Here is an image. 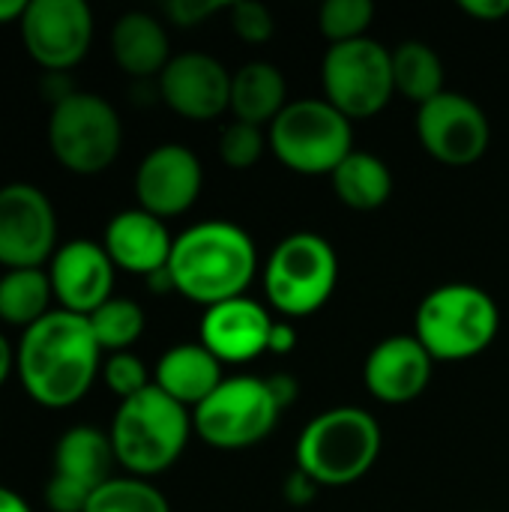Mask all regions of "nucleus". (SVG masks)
<instances>
[{
  "label": "nucleus",
  "instance_id": "2f4dec72",
  "mask_svg": "<svg viewBox=\"0 0 509 512\" xmlns=\"http://www.w3.org/2000/svg\"><path fill=\"white\" fill-rule=\"evenodd\" d=\"M228 15H231V30L252 45L267 42L276 30L273 12L258 0H234L228 3Z\"/></svg>",
  "mask_w": 509,
  "mask_h": 512
},
{
  "label": "nucleus",
  "instance_id": "a211bd4d",
  "mask_svg": "<svg viewBox=\"0 0 509 512\" xmlns=\"http://www.w3.org/2000/svg\"><path fill=\"white\" fill-rule=\"evenodd\" d=\"M432 366L435 360L417 336H387L369 351L363 363V381L378 402L405 405L429 387Z\"/></svg>",
  "mask_w": 509,
  "mask_h": 512
},
{
  "label": "nucleus",
  "instance_id": "0eeeda50",
  "mask_svg": "<svg viewBox=\"0 0 509 512\" xmlns=\"http://www.w3.org/2000/svg\"><path fill=\"white\" fill-rule=\"evenodd\" d=\"M339 255L315 231H294L276 243L264 267V291L276 312L288 318L315 315L336 291Z\"/></svg>",
  "mask_w": 509,
  "mask_h": 512
},
{
  "label": "nucleus",
  "instance_id": "5701e85b",
  "mask_svg": "<svg viewBox=\"0 0 509 512\" xmlns=\"http://www.w3.org/2000/svg\"><path fill=\"white\" fill-rule=\"evenodd\" d=\"M288 105V84L279 66L249 60L231 72V114L252 126H270Z\"/></svg>",
  "mask_w": 509,
  "mask_h": 512
},
{
  "label": "nucleus",
  "instance_id": "ddd939ff",
  "mask_svg": "<svg viewBox=\"0 0 509 512\" xmlns=\"http://www.w3.org/2000/svg\"><path fill=\"white\" fill-rule=\"evenodd\" d=\"M417 138L435 162L465 168L486 156L492 126L471 96L444 90L417 108Z\"/></svg>",
  "mask_w": 509,
  "mask_h": 512
},
{
  "label": "nucleus",
  "instance_id": "393cba45",
  "mask_svg": "<svg viewBox=\"0 0 509 512\" xmlns=\"http://www.w3.org/2000/svg\"><path fill=\"white\" fill-rule=\"evenodd\" d=\"M51 279L42 267L3 270L0 276V321L9 327H33L51 312Z\"/></svg>",
  "mask_w": 509,
  "mask_h": 512
},
{
  "label": "nucleus",
  "instance_id": "2eb2a0df",
  "mask_svg": "<svg viewBox=\"0 0 509 512\" xmlns=\"http://www.w3.org/2000/svg\"><path fill=\"white\" fill-rule=\"evenodd\" d=\"M159 99L186 120H216L231 108V72L204 51H183L156 78Z\"/></svg>",
  "mask_w": 509,
  "mask_h": 512
},
{
  "label": "nucleus",
  "instance_id": "c85d7f7f",
  "mask_svg": "<svg viewBox=\"0 0 509 512\" xmlns=\"http://www.w3.org/2000/svg\"><path fill=\"white\" fill-rule=\"evenodd\" d=\"M375 6L372 0H327L318 9V30L330 45L363 39L372 27Z\"/></svg>",
  "mask_w": 509,
  "mask_h": 512
},
{
  "label": "nucleus",
  "instance_id": "7c9ffc66",
  "mask_svg": "<svg viewBox=\"0 0 509 512\" xmlns=\"http://www.w3.org/2000/svg\"><path fill=\"white\" fill-rule=\"evenodd\" d=\"M102 381L105 387L120 399H132L138 393H144L153 381H150V372L147 366L141 363V357H135L132 351H120V354H111L108 360H102Z\"/></svg>",
  "mask_w": 509,
  "mask_h": 512
},
{
  "label": "nucleus",
  "instance_id": "20e7f679",
  "mask_svg": "<svg viewBox=\"0 0 509 512\" xmlns=\"http://www.w3.org/2000/svg\"><path fill=\"white\" fill-rule=\"evenodd\" d=\"M192 432V411L165 396L156 384L120 402L108 429L117 465L141 480L168 471L183 456Z\"/></svg>",
  "mask_w": 509,
  "mask_h": 512
},
{
  "label": "nucleus",
  "instance_id": "79ce46f5",
  "mask_svg": "<svg viewBox=\"0 0 509 512\" xmlns=\"http://www.w3.org/2000/svg\"><path fill=\"white\" fill-rule=\"evenodd\" d=\"M24 9H27V0H0V24L21 21Z\"/></svg>",
  "mask_w": 509,
  "mask_h": 512
},
{
  "label": "nucleus",
  "instance_id": "6ab92c4d",
  "mask_svg": "<svg viewBox=\"0 0 509 512\" xmlns=\"http://www.w3.org/2000/svg\"><path fill=\"white\" fill-rule=\"evenodd\" d=\"M273 330L270 312L252 297L216 303L201 318V345L219 363H249L267 351Z\"/></svg>",
  "mask_w": 509,
  "mask_h": 512
},
{
  "label": "nucleus",
  "instance_id": "a19ab883",
  "mask_svg": "<svg viewBox=\"0 0 509 512\" xmlns=\"http://www.w3.org/2000/svg\"><path fill=\"white\" fill-rule=\"evenodd\" d=\"M147 285H150V291H153V294H168V291H174L171 270H168V267H162V270L150 273V276H147Z\"/></svg>",
  "mask_w": 509,
  "mask_h": 512
},
{
  "label": "nucleus",
  "instance_id": "c9c22d12",
  "mask_svg": "<svg viewBox=\"0 0 509 512\" xmlns=\"http://www.w3.org/2000/svg\"><path fill=\"white\" fill-rule=\"evenodd\" d=\"M39 90H42V96L51 102V108L57 105V102H63L66 96H72L78 87L72 84V78L66 75V72H45L42 75V81H39Z\"/></svg>",
  "mask_w": 509,
  "mask_h": 512
},
{
  "label": "nucleus",
  "instance_id": "c756f323",
  "mask_svg": "<svg viewBox=\"0 0 509 512\" xmlns=\"http://www.w3.org/2000/svg\"><path fill=\"white\" fill-rule=\"evenodd\" d=\"M264 147H267L264 129L243 123V120H231L219 135V159L231 171H249L252 165H258V159L264 156Z\"/></svg>",
  "mask_w": 509,
  "mask_h": 512
},
{
  "label": "nucleus",
  "instance_id": "39448f33",
  "mask_svg": "<svg viewBox=\"0 0 509 512\" xmlns=\"http://www.w3.org/2000/svg\"><path fill=\"white\" fill-rule=\"evenodd\" d=\"M501 330L492 294L471 282H450L429 291L414 318V336L432 360L456 363L483 354Z\"/></svg>",
  "mask_w": 509,
  "mask_h": 512
},
{
  "label": "nucleus",
  "instance_id": "a878e982",
  "mask_svg": "<svg viewBox=\"0 0 509 512\" xmlns=\"http://www.w3.org/2000/svg\"><path fill=\"white\" fill-rule=\"evenodd\" d=\"M393 51V87L399 96L426 105L444 93V63L438 51L423 39H405Z\"/></svg>",
  "mask_w": 509,
  "mask_h": 512
},
{
  "label": "nucleus",
  "instance_id": "7ed1b4c3",
  "mask_svg": "<svg viewBox=\"0 0 509 512\" xmlns=\"http://www.w3.org/2000/svg\"><path fill=\"white\" fill-rule=\"evenodd\" d=\"M378 420L354 405L327 408L297 438V465L318 489H342L363 480L381 456Z\"/></svg>",
  "mask_w": 509,
  "mask_h": 512
},
{
  "label": "nucleus",
  "instance_id": "dca6fc26",
  "mask_svg": "<svg viewBox=\"0 0 509 512\" xmlns=\"http://www.w3.org/2000/svg\"><path fill=\"white\" fill-rule=\"evenodd\" d=\"M204 186V168L195 150L186 144H159L135 168V198L138 207L171 219L195 207Z\"/></svg>",
  "mask_w": 509,
  "mask_h": 512
},
{
  "label": "nucleus",
  "instance_id": "bb28decb",
  "mask_svg": "<svg viewBox=\"0 0 509 512\" xmlns=\"http://www.w3.org/2000/svg\"><path fill=\"white\" fill-rule=\"evenodd\" d=\"M87 321H90V330H93L99 348L111 351V354L129 351L147 327L144 309L129 297H111L93 315H87Z\"/></svg>",
  "mask_w": 509,
  "mask_h": 512
},
{
  "label": "nucleus",
  "instance_id": "e433bc0d",
  "mask_svg": "<svg viewBox=\"0 0 509 512\" xmlns=\"http://www.w3.org/2000/svg\"><path fill=\"white\" fill-rule=\"evenodd\" d=\"M267 384H270V393H273V399L279 402L282 411L297 399V378L294 375L276 372V375H267Z\"/></svg>",
  "mask_w": 509,
  "mask_h": 512
},
{
  "label": "nucleus",
  "instance_id": "f3484780",
  "mask_svg": "<svg viewBox=\"0 0 509 512\" xmlns=\"http://www.w3.org/2000/svg\"><path fill=\"white\" fill-rule=\"evenodd\" d=\"M114 261L96 240H69L57 246L48 261V279L60 309L75 315H93L114 294Z\"/></svg>",
  "mask_w": 509,
  "mask_h": 512
},
{
  "label": "nucleus",
  "instance_id": "58836bf2",
  "mask_svg": "<svg viewBox=\"0 0 509 512\" xmlns=\"http://www.w3.org/2000/svg\"><path fill=\"white\" fill-rule=\"evenodd\" d=\"M0 512H33V510H30V504H27L18 492H12V489L0 486Z\"/></svg>",
  "mask_w": 509,
  "mask_h": 512
},
{
  "label": "nucleus",
  "instance_id": "72a5a7b5",
  "mask_svg": "<svg viewBox=\"0 0 509 512\" xmlns=\"http://www.w3.org/2000/svg\"><path fill=\"white\" fill-rule=\"evenodd\" d=\"M315 495H318L315 480L306 477L300 468H294V471L285 477V483H282V498H285V504H291V507H309V504L315 501Z\"/></svg>",
  "mask_w": 509,
  "mask_h": 512
},
{
  "label": "nucleus",
  "instance_id": "cd10ccee",
  "mask_svg": "<svg viewBox=\"0 0 509 512\" xmlns=\"http://www.w3.org/2000/svg\"><path fill=\"white\" fill-rule=\"evenodd\" d=\"M84 512H171L168 498L141 477H111L93 492Z\"/></svg>",
  "mask_w": 509,
  "mask_h": 512
},
{
  "label": "nucleus",
  "instance_id": "b1692460",
  "mask_svg": "<svg viewBox=\"0 0 509 512\" xmlns=\"http://www.w3.org/2000/svg\"><path fill=\"white\" fill-rule=\"evenodd\" d=\"M336 198L351 210H378L393 195V171L390 165L366 150H354L333 174H330Z\"/></svg>",
  "mask_w": 509,
  "mask_h": 512
},
{
  "label": "nucleus",
  "instance_id": "f03ea898",
  "mask_svg": "<svg viewBox=\"0 0 509 512\" xmlns=\"http://www.w3.org/2000/svg\"><path fill=\"white\" fill-rule=\"evenodd\" d=\"M168 270L177 294L210 309L216 303L246 297L258 270V249L240 225L207 219L174 237Z\"/></svg>",
  "mask_w": 509,
  "mask_h": 512
},
{
  "label": "nucleus",
  "instance_id": "9d476101",
  "mask_svg": "<svg viewBox=\"0 0 509 512\" xmlns=\"http://www.w3.org/2000/svg\"><path fill=\"white\" fill-rule=\"evenodd\" d=\"M321 84L324 99L348 120L375 117L396 93L393 51L372 36L330 45L321 63Z\"/></svg>",
  "mask_w": 509,
  "mask_h": 512
},
{
  "label": "nucleus",
  "instance_id": "473e14b6",
  "mask_svg": "<svg viewBox=\"0 0 509 512\" xmlns=\"http://www.w3.org/2000/svg\"><path fill=\"white\" fill-rule=\"evenodd\" d=\"M219 9H225V3L219 0H168L165 3V15L177 27H198Z\"/></svg>",
  "mask_w": 509,
  "mask_h": 512
},
{
  "label": "nucleus",
  "instance_id": "412c9836",
  "mask_svg": "<svg viewBox=\"0 0 509 512\" xmlns=\"http://www.w3.org/2000/svg\"><path fill=\"white\" fill-rule=\"evenodd\" d=\"M111 54H114V63L135 81L159 78L168 60L174 57L165 24L156 15L141 12V9L123 12L114 21Z\"/></svg>",
  "mask_w": 509,
  "mask_h": 512
},
{
  "label": "nucleus",
  "instance_id": "f704fd0d",
  "mask_svg": "<svg viewBox=\"0 0 509 512\" xmlns=\"http://www.w3.org/2000/svg\"><path fill=\"white\" fill-rule=\"evenodd\" d=\"M459 9L477 21H501L509 15V0H462Z\"/></svg>",
  "mask_w": 509,
  "mask_h": 512
},
{
  "label": "nucleus",
  "instance_id": "aec40b11",
  "mask_svg": "<svg viewBox=\"0 0 509 512\" xmlns=\"http://www.w3.org/2000/svg\"><path fill=\"white\" fill-rule=\"evenodd\" d=\"M102 246L117 270L147 279L150 273L168 267L174 237H171L165 219H159L141 207H129L108 219Z\"/></svg>",
  "mask_w": 509,
  "mask_h": 512
},
{
  "label": "nucleus",
  "instance_id": "1a4fd4ad",
  "mask_svg": "<svg viewBox=\"0 0 509 512\" xmlns=\"http://www.w3.org/2000/svg\"><path fill=\"white\" fill-rule=\"evenodd\" d=\"M282 417L267 378L234 375L225 378L195 411V435L216 450H246L273 435Z\"/></svg>",
  "mask_w": 509,
  "mask_h": 512
},
{
  "label": "nucleus",
  "instance_id": "6e6552de",
  "mask_svg": "<svg viewBox=\"0 0 509 512\" xmlns=\"http://www.w3.org/2000/svg\"><path fill=\"white\" fill-rule=\"evenodd\" d=\"M48 147L66 171L81 177L102 174L123 147V123L117 108L99 93L75 90L51 108Z\"/></svg>",
  "mask_w": 509,
  "mask_h": 512
},
{
  "label": "nucleus",
  "instance_id": "4468645a",
  "mask_svg": "<svg viewBox=\"0 0 509 512\" xmlns=\"http://www.w3.org/2000/svg\"><path fill=\"white\" fill-rule=\"evenodd\" d=\"M57 252V210L33 183L0 186V267H42Z\"/></svg>",
  "mask_w": 509,
  "mask_h": 512
},
{
  "label": "nucleus",
  "instance_id": "f8f14e48",
  "mask_svg": "<svg viewBox=\"0 0 509 512\" xmlns=\"http://www.w3.org/2000/svg\"><path fill=\"white\" fill-rule=\"evenodd\" d=\"M24 51L45 72H69L93 42V12L84 0H27L18 21Z\"/></svg>",
  "mask_w": 509,
  "mask_h": 512
},
{
  "label": "nucleus",
  "instance_id": "ea45409f",
  "mask_svg": "<svg viewBox=\"0 0 509 512\" xmlns=\"http://www.w3.org/2000/svg\"><path fill=\"white\" fill-rule=\"evenodd\" d=\"M12 369H15V351H12L9 339L0 333V387L6 384V378L12 375Z\"/></svg>",
  "mask_w": 509,
  "mask_h": 512
},
{
  "label": "nucleus",
  "instance_id": "4c0bfd02",
  "mask_svg": "<svg viewBox=\"0 0 509 512\" xmlns=\"http://www.w3.org/2000/svg\"><path fill=\"white\" fill-rule=\"evenodd\" d=\"M297 345V333L288 321H273V330H270V342H267V351L270 354H288L294 351Z\"/></svg>",
  "mask_w": 509,
  "mask_h": 512
},
{
  "label": "nucleus",
  "instance_id": "4be33fe9",
  "mask_svg": "<svg viewBox=\"0 0 509 512\" xmlns=\"http://www.w3.org/2000/svg\"><path fill=\"white\" fill-rule=\"evenodd\" d=\"M222 381V363L201 342L168 348L153 369V384L189 411H195Z\"/></svg>",
  "mask_w": 509,
  "mask_h": 512
},
{
  "label": "nucleus",
  "instance_id": "423d86ee",
  "mask_svg": "<svg viewBox=\"0 0 509 512\" xmlns=\"http://www.w3.org/2000/svg\"><path fill=\"white\" fill-rule=\"evenodd\" d=\"M267 144L294 174L330 177L354 153V129L327 99H291L270 123Z\"/></svg>",
  "mask_w": 509,
  "mask_h": 512
},
{
  "label": "nucleus",
  "instance_id": "f257e3e1",
  "mask_svg": "<svg viewBox=\"0 0 509 512\" xmlns=\"http://www.w3.org/2000/svg\"><path fill=\"white\" fill-rule=\"evenodd\" d=\"M15 372L24 393L42 408L81 402L102 372V348L84 315L54 309L27 327L15 348Z\"/></svg>",
  "mask_w": 509,
  "mask_h": 512
},
{
  "label": "nucleus",
  "instance_id": "9b49d317",
  "mask_svg": "<svg viewBox=\"0 0 509 512\" xmlns=\"http://www.w3.org/2000/svg\"><path fill=\"white\" fill-rule=\"evenodd\" d=\"M111 435L99 426H72L54 444L45 507L51 512H84L96 489L111 480L114 468Z\"/></svg>",
  "mask_w": 509,
  "mask_h": 512
}]
</instances>
